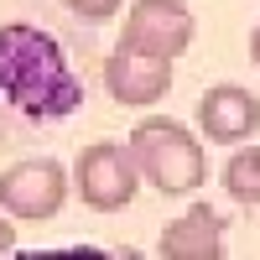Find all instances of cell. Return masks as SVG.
<instances>
[{
  "instance_id": "obj_11",
  "label": "cell",
  "mask_w": 260,
  "mask_h": 260,
  "mask_svg": "<svg viewBox=\"0 0 260 260\" xmlns=\"http://www.w3.org/2000/svg\"><path fill=\"white\" fill-rule=\"evenodd\" d=\"M16 250V224H11V213L0 208V255H11Z\"/></svg>"
},
{
  "instance_id": "obj_8",
  "label": "cell",
  "mask_w": 260,
  "mask_h": 260,
  "mask_svg": "<svg viewBox=\"0 0 260 260\" xmlns=\"http://www.w3.org/2000/svg\"><path fill=\"white\" fill-rule=\"evenodd\" d=\"M156 250L167 260H219L224 255V224H219V213H213L208 203H192L177 224L161 229Z\"/></svg>"
},
{
  "instance_id": "obj_10",
  "label": "cell",
  "mask_w": 260,
  "mask_h": 260,
  "mask_svg": "<svg viewBox=\"0 0 260 260\" xmlns=\"http://www.w3.org/2000/svg\"><path fill=\"white\" fill-rule=\"evenodd\" d=\"M62 6H68L78 21H89V26H104V21H115V16H120L125 0H62Z\"/></svg>"
},
{
  "instance_id": "obj_1",
  "label": "cell",
  "mask_w": 260,
  "mask_h": 260,
  "mask_svg": "<svg viewBox=\"0 0 260 260\" xmlns=\"http://www.w3.org/2000/svg\"><path fill=\"white\" fill-rule=\"evenodd\" d=\"M0 99L31 120H62L83 104V83L52 31L26 21L0 26Z\"/></svg>"
},
{
  "instance_id": "obj_3",
  "label": "cell",
  "mask_w": 260,
  "mask_h": 260,
  "mask_svg": "<svg viewBox=\"0 0 260 260\" xmlns=\"http://www.w3.org/2000/svg\"><path fill=\"white\" fill-rule=\"evenodd\" d=\"M68 177H73V192L83 198V208H94V213L130 208V198H136V187H141L136 156H130V146H120V141H89L73 156Z\"/></svg>"
},
{
  "instance_id": "obj_6",
  "label": "cell",
  "mask_w": 260,
  "mask_h": 260,
  "mask_svg": "<svg viewBox=\"0 0 260 260\" xmlns=\"http://www.w3.org/2000/svg\"><path fill=\"white\" fill-rule=\"evenodd\" d=\"M104 89L120 110H151L172 89V57H151V52H136L120 42L104 57Z\"/></svg>"
},
{
  "instance_id": "obj_7",
  "label": "cell",
  "mask_w": 260,
  "mask_h": 260,
  "mask_svg": "<svg viewBox=\"0 0 260 260\" xmlns=\"http://www.w3.org/2000/svg\"><path fill=\"white\" fill-rule=\"evenodd\" d=\"M198 130H203V141H213V146L255 141V130H260V99L250 89H240V83H213V89H203V99H198Z\"/></svg>"
},
{
  "instance_id": "obj_12",
  "label": "cell",
  "mask_w": 260,
  "mask_h": 260,
  "mask_svg": "<svg viewBox=\"0 0 260 260\" xmlns=\"http://www.w3.org/2000/svg\"><path fill=\"white\" fill-rule=\"evenodd\" d=\"M250 62H255V68H260V26L250 31Z\"/></svg>"
},
{
  "instance_id": "obj_2",
  "label": "cell",
  "mask_w": 260,
  "mask_h": 260,
  "mask_svg": "<svg viewBox=\"0 0 260 260\" xmlns=\"http://www.w3.org/2000/svg\"><path fill=\"white\" fill-rule=\"evenodd\" d=\"M130 156H136L141 182H151L161 198H187L208 182V151L182 120L172 115H146L130 130Z\"/></svg>"
},
{
  "instance_id": "obj_5",
  "label": "cell",
  "mask_w": 260,
  "mask_h": 260,
  "mask_svg": "<svg viewBox=\"0 0 260 260\" xmlns=\"http://www.w3.org/2000/svg\"><path fill=\"white\" fill-rule=\"evenodd\" d=\"M120 42L151 57H182L192 47V11L182 0H136L125 11Z\"/></svg>"
},
{
  "instance_id": "obj_4",
  "label": "cell",
  "mask_w": 260,
  "mask_h": 260,
  "mask_svg": "<svg viewBox=\"0 0 260 260\" xmlns=\"http://www.w3.org/2000/svg\"><path fill=\"white\" fill-rule=\"evenodd\" d=\"M73 192L68 167L52 161V156H26L0 172V208L21 224H42V219H57L62 203Z\"/></svg>"
},
{
  "instance_id": "obj_9",
  "label": "cell",
  "mask_w": 260,
  "mask_h": 260,
  "mask_svg": "<svg viewBox=\"0 0 260 260\" xmlns=\"http://www.w3.org/2000/svg\"><path fill=\"white\" fill-rule=\"evenodd\" d=\"M224 192L240 208H260V146L240 141L224 161Z\"/></svg>"
}]
</instances>
